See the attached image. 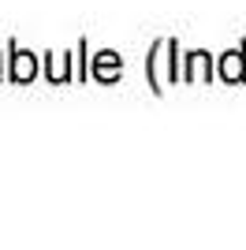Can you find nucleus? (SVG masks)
<instances>
[{"instance_id":"nucleus-1","label":"nucleus","mask_w":246,"mask_h":250,"mask_svg":"<svg viewBox=\"0 0 246 250\" xmlns=\"http://www.w3.org/2000/svg\"><path fill=\"white\" fill-rule=\"evenodd\" d=\"M220 71H224V79H231V83H235V79H243V60H239V52H231V56L220 63Z\"/></svg>"},{"instance_id":"nucleus-2","label":"nucleus","mask_w":246,"mask_h":250,"mask_svg":"<svg viewBox=\"0 0 246 250\" xmlns=\"http://www.w3.org/2000/svg\"><path fill=\"white\" fill-rule=\"evenodd\" d=\"M15 75H19V79H30V75H34V60L26 56V52H19V60H15Z\"/></svg>"}]
</instances>
